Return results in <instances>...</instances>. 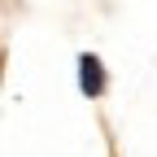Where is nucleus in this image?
Listing matches in <instances>:
<instances>
[{
	"mask_svg": "<svg viewBox=\"0 0 157 157\" xmlns=\"http://www.w3.org/2000/svg\"><path fill=\"white\" fill-rule=\"evenodd\" d=\"M78 87H83V96H101L105 92V70H101V57L83 52L78 57Z\"/></svg>",
	"mask_w": 157,
	"mask_h": 157,
	"instance_id": "1",
	"label": "nucleus"
}]
</instances>
